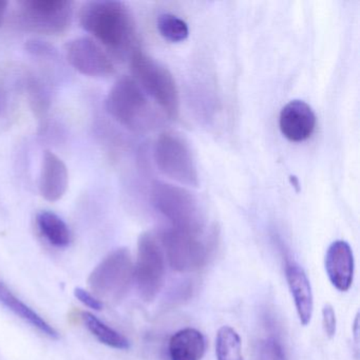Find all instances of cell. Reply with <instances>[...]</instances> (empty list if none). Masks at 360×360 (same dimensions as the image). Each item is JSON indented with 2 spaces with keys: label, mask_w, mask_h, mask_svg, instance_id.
<instances>
[{
  "label": "cell",
  "mask_w": 360,
  "mask_h": 360,
  "mask_svg": "<svg viewBox=\"0 0 360 360\" xmlns=\"http://www.w3.org/2000/svg\"><path fill=\"white\" fill-rule=\"evenodd\" d=\"M257 360H288L281 343L275 338L261 341L257 351Z\"/></svg>",
  "instance_id": "obj_21"
},
{
  "label": "cell",
  "mask_w": 360,
  "mask_h": 360,
  "mask_svg": "<svg viewBox=\"0 0 360 360\" xmlns=\"http://www.w3.org/2000/svg\"><path fill=\"white\" fill-rule=\"evenodd\" d=\"M66 56L69 64L86 77H105L115 72L108 54L89 37H79L67 44Z\"/></svg>",
  "instance_id": "obj_10"
},
{
  "label": "cell",
  "mask_w": 360,
  "mask_h": 360,
  "mask_svg": "<svg viewBox=\"0 0 360 360\" xmlns=\"http://www.w3.org/2000/svg\"><path fill=\"white\" fill-rule=\"evenodd\" d=\"M130 67L134 81L143 91H146L168 117L176 119L180 109V98L170 71L139 48L130 54Z\"/></svg>",
  "instance_id": "obj_3"
},
{
  "label": "cell",
  "mask_w": 360,
  "mask_h": 360,
  "mask_svg": "<svg viewBox=\"0 0 360 360\" xmlns=\"http://www.w3.org/2000/svg\"><path fill=\"white\" fill-rule=\"evenodd\" d=\"M0 303L46 336L51 339L58 338V333L56 332V328L50 326L41 316L33 311L26 303L18 298L6 285L3 280H0Z\"/></svg>",
  "instance_id": "obj_16"
},
{
  "label": "cell",
  "mask_w": 360,
  "mask_h": 360,
  "mask_svg": "<svg viewBox=\"0 0 360 360\" xmlns=\"http://www.w3.org/2000/svg\"><path fill=\"white\" fill-rule=\"evenodd\" d=\"M205 349V337L193 328H182L174 333L168 347L170 360H201Z\"/></svg>",
  "instance_id": "obj_15"
},
{
  "label": "cell",
  "mask_w": 360,
  "mask_h": 360,
  "mask_svg": "<svg viewBox=\"0 0 360 360\" xmlns=\"http://www.w3.org/2000/svg\"><path fill=\"white\" fill-rule=\"evenodd\" d=\"M157 27L160 34L172 43H181L188 37L189 30L186 22L174 14H161L158 18Z\"/></svg>",
  "instance_id": "obj_20"
},
{
  "label": "cell",
  "mask_w": 360,
  "mask_h": 360,
  "mask_svg": "<svg viewBox=\"0 0 360 360\" xmlns=\"http://www.w3.org/2000/svg\"><path fill=\"white\" fill-rule=\"evenodd\" d=\"M134 265L129 250L117 248L107 255L91 271L88 284L98 300L117 302L127 294L134 281Z\"/></svg>",
  "instance_id": "obj_5"
},
{
  "label": "cell",
  "mask_w": 360,
  "mask_h": 360,
  "mask_svg": "<svg viewBox=\"0 0 360 360\" xmlns=\"http://www.w3.org/2000/svg\"><path fill=\"white\" fill-rule=\"evenodd\" d=\"M69 184L66 164L56 153L46 150L41 162L39 193L48 202L60 201L67 193Z\"/></svg>",
  "instance_id": "obj_13"
},
{
  "label": "cell",
  "mask_w": 360,
  "mask_h": 360,
  "mask_svg": "<svg viewBox=\"0 0 360 360\" xmlns=\"http://www.w3.org/2000/svg\"><path fill=\"white\" fill-rule=\"evenodd\" d=\"M316 122L313 109L303 101L288 103L280 112V130L290 142H303L311 138L315 131Z\"/></svg>",
  "instance_id": "obj_11"
},
{
  "label": "cell",
  "mask_w": 360,
  "mask_h": 360,
  "mask_svg": "<svg viewBox=\"0 0 360 360\" xmlns=\"http://www.w3.org/2000/svg\"><path fill=\"white\" fill-rule=\"evenodd\" d=\"M322 324L326 336L333 338L336 334L337 320L336 314L330 304H326L322 309Z\"/></svg>",
  "instance_id": "obj_22"
},
{
  "label": "cell",
  "mask_w": 360,
  "mask_h": 360,
  "mask_svg": "<svg viewBox=\"0 0 360 360\" xmlns=\"http://www.w3.org/2000/svg\"><path fill=\"white\" fill-rule=\"evenodd\" d=\"M150 197L155 210L172 223V229L203 233V212L195 195L187 189L155 181L151 185Z\"/></svg>",
  "instance_id": "obj_2"
},
{
  "label": "cell",
  "mask_w": 360,
  "mask_h": 360,
  "mask_svg": "<svg viewBox=\"0 0 360 360\" xmlns=\"http://www.w3.org/2000/svg\"><path fill=\"white\" fill-rule=\"evenodd\" d=\"M26 49L29 53L37 56H56V50L49 44L45 41H30L26 44Z\"/></svg>",
  "instance_id": "obj_23"
},
{
  "label": "cell",
  "mask_w": 360,
  "mask_h": 360,
  "mask_svg": "<svg viewBox=\"0 0 360 360\" xmlns=\"http://www.w3.org/2000/svg\"><path fill=\"white\" fill-rule=\"evenodd\" d=\"M165 271V254L161 242L153 233H142L138 241L134 281L143 300H155L163 288Z\"/></svg>",
  "instance_id": "obj_7"
},
{
  "label": "cell",
  "mask_w": 360,
  "mask_h": 360,
  "mask_svg": "<svg viewBox=\"0 0 360 360\" xmlns=\"http://www.w3.org/2000/svg\"><path fill=\"white\" fill-rule=\"evenodd\" d=\"M37 222L41 235L51 245L63 248L70 244V229L58 214L44 210L37 214Z\"/></svg>",
  "instance_id": "obj_17"
},
{
  "label": "cell",
  "mask_w": 360,
  "mask_h": 360,
  "mask_svg": "<svg viewBox=\"0 0 360 360\" xmlns=\"http://www.w3.org/2000/svg\"><path fill=\"white\" fill-rule=\"evenodd\" d=\"M106 109L117 123L132 131H145L155 122L149 101L132 77H122L113 85L107 96Z\"/></svg>",
  "instance_id": "obj_4"
},
{
  "label": "cell",
  "mask_w": 360,
  "mask_h": 360,
  "mask_svg": "<svg viewBox=\"0 0 360 360\" xmlns=\"http://www.w3.org/2000/svg\"><path fill=\"white\" fill-rule=\"evenodd\" d=\"M160 242L174 271L191 273L202 269L207 262L210 248L203 239V233H189L170 227L162 233Z\"/></svg>",
  "instance_id": "obj_9"
},
{
  "label": "cell",
  "mask_w": 360,
  "mask_h": 360,
  "mask_svg": "<svg viewBox=\"0 0 360 360\" xmlns=\"http://www.w3.org/2000/svg\"><path fill=\"white\" fill-rule=\"evenodd\" d=\"M75 295L79 301L86 307H90V309H94V311H101L103 309L102 301L98 300L96 296L90 294L87 290L84 288H77L75 290Z\"/></svg>",
  "instance_id": "obj_24"
},
{
  "label": "cell",
  "mask_w": 360,
  "mask_h": 360,
  "mask_svg": "<svg viewBox=\"0 0 360 360\" xmlns=\"http://www.w3.org/2000/svg\"><path fill=\"white\" fill-rule=\"evenodd\" d=\"M153 157L162 174L187 186L199 185L195 158L188 143L180 134L164 132L155 143Z\"/></svg>",
  "instance_id": "obj_6"
},
{
  "label": "cell",
  "mask_w": 360,
  "mask_h": 360,
  "mask_svg": "<svg viewBox=\"0 0 360 360\" xmlns=\"http://www.w3.org/2000/svg\"><path fill=\"white\" fill-rule=\"evenodd\" d=\"M18 5L20 24L31 32L60 35L70 27L72 3L68 0H24Z\"/></svg>",
  "instance_id": "obj_8"
},
{
  "label": "cell",
  "mask_w": 360,
  "mask_h": 360,
  "mask_svg": "<svg viewBox=\"0 0 360 360\" xmlns=\"http://www.w3.org/2000/svg\"><path fill=\"white\" fill-rule=\"evenodd\" d=\"M285 277L299 320L303 326H309L314 311L313 292L309 278L304 269L294 261L286 262Z\"/></svg>",
  "instance_id": "obj_14"
},
{
  "label": "cell",
  "mask_w": 360,
  "mask_h": 360,
  "mask_svg": "<svg viewBox=\"0 0 360 360\" xmlns=\"http://www.w3.org/2000/svg\"><path fill=\"white\" fill-rule=\"evenodd\" d=\"M86 328L90 330L94 337L103 345H108L117 349H129L130 343L128 339L104 322L101 321L94 314L85 311L82 315Z\"/></svg>",
  "instance_id": "obj_18"
},
{
  "label": "cell",
  "mask_w": 360,
  "mask_h": 360,
  "mask_svg": "<svg viewBox=\"0 0 360 360\" xmlns=\"http://www.w3.org/2000/svg\"><path fill=\"white\" fill-rule=\"evenodd\" d=\"M326 271L328 279L339 292L351 288L355 271L353 250L347 242L337 240L328 246L326 255Z\"/></svg>",
  "instance_id": "obj_12"
},
{
  "label": "cell",
  "mask_w": 360,
  "mask_h": 360,
  "mask_svg": "<svg viewBox=\"0 0 360 360\" xmlns=\"http://www.w3.org/2000/svg\"><path fill=\"white\" fill-rule=\"evenodd\" d=\"M216 355L217 360H243L242 341L237 330L229 326L219 328Z\"/></svg>",
  "instance_id": "obj_19"
},
{
  "label": "cell",
  "mask_w": 360,
  "mask_h": 360,
  "mask_svg": "<svg viewBox=\"0 0 360 360\" xmlns=\"http://www.w3.org/2000/svg\"><path fill=\"white\" fill-rule=\"evenodd\" d=\"M79 24L115 53L131 54L136 49V25L121 1H89L79 11Z\"/></svg>",
  "instance_id": "obj_1"
},
{
  "label": "cell",
  "mask_w": 360,
  "mask_h": 360,
  "mask_svg": "<svg viewBox=\"0 0 360 360\" xmlns=\"http://www.w3.org/2000/svg\"><path fill=\"white\" fill-rule=\"evenodd\" d=\"M8 6H9V3H8V1L0 0V27H1V25H3L6 12H7Z\"/></svg>",
  "instance_id": "obj_25"
}]
</instances>
